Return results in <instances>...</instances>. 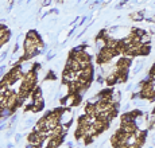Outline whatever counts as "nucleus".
<instances>
[{
    "mask_svg": "<svg viewBox=\"0 0 155 148\" xmlns=\"http://www.w3.org/2000/svg\"><path fill=\"white\" fill-rule=\"evenodd\" d=\"M4 69H6V67H0V75L4 73Z\"/></svg>",
    "mask_w": 155,
    "mask_h": 148,
    "instance_id": "nucleus-1",
    "label": "nucleus"
}]
</instances>
